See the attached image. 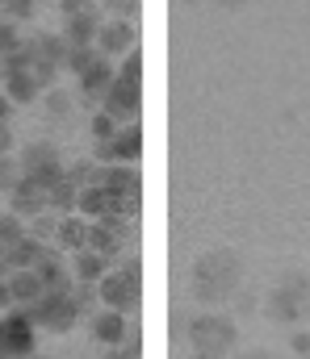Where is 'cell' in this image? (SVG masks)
<instances>
[{"instance_id":"1","label":"cell","mask_w":310,"mask_h":359,"mask_svg":"<svg viewBox=\"0 0 310 359\" xmlns=\"http://www.w3.org/2000/svg\"><path fill=\"white\" fill-rule=\"evenodd\" d=\"M235 284H239V259H235L226 247H214V251H206V255L193 259L189 288H193L198 301L218 305V301H226V297L235 292Z\"/></svg>"},{"instance_id":"2","label":"cell","mask_w":310,"mask_h":359,"mask_svg":"<svg viewBox=\"0 0 310 359\" xmlns=\"http://www.w3.org/2000/svg\"><path fill=\"white\" fill-rule=\"evenodd\" d=\"M138 109H143V50H130L122 59L117 80L105 92L101 113H109L117 126H130V121H138Z\"/></svg>"},{"instance_id":"3","label":"cell","mask_w":310,"mask_h":359,"mask_svg":"<svg viewBox=\"0 0 310 359\" xmlns=\"http://www.w3.org/2000/svg\"><path fill=\"white\" fill-rule=\"evenodd\" d=\"M138 292H143V264L130 255V259H117L113 271L97 284V297H101V309L113 313H130L138 305Z\"/></svg>"},{"instance_id":"4","label":"cell","mask_w":310,"mask_h":359,"mask_svg":"<svg viewBox=\"0 0 310 359\" xmlns=\"http://www.w3.org/2000/svg\"><path fill=\"white\" fill-rule=\"evenodd\" d=\"M239 343V330L226 313H198L189 322V347L193 355H209V359H222L231 355V347Z\"/></svg>"},{"instance_id":"5","label":"cell","mask_w":310,"mask_h":359,"mask_svg":"<svg viewBox=\"0 0 310 359\" xmlns=\"http://www.w3.org/2000/svg\"><path fill=\"white\" fill-rule=\"evenodd\" d=\"M269 313L277 322H285V326H294V322L306 318L310 313V276L306 271H285L277 280V288L269 297Z\"/></svg>"},{"instance_id":"6","label":"cell","mask_w":310,"mask_h":359,"mask_svg":"<svg viewBox=\"0 0 310 359\" xmlns=\"http://www.w3.org/2000/svg\"><path fill=\"white\" fill-rule=\"evenodd\" d=\"M17 168H21V180H34V184H42V188H51L55 180L67 176V163H63L59 147H51V142H30V147H21Z\"/></svg>"},{"instance_id":"7","label":"cell","mask_w":310,"mask_h":359,"mask_svg":"<svg viewBox=\"0 0 310 359\" xmlns=\"http://www.w3.org/2000/svg\"><path fill=\"white\" fill-rule=\"evenodd\" d=\"M38 330H51V334H67L76 322H80V305L72 301V292H46L34 309H21Z\"/></svg>"},{"instance_id":"8","label":"cell","mask_w":310,"mask_h":359,"mask_svg":"<svg viewBox=\"0 0 310 359\" xmlns=\"http://www.w3.org/2000/svg\"><path fill=\"white\" fill-rule=\"evenodd\" d=\"M38 355V326L17 309L0 313V359H34Z\"/></svg>"},{"instance_id":"9","label":"cell","mask_w":310,"mask_h":359,"mask_svg":"<svg viewBox=\"0 0 310 359\" xmlns=\"http://www.w3.org/2000/svg\"><path fill=\"white\" fill-rule=\"evenodd\" d=\"M138 155H143V126L138 121H130V126H122L109 142H93V163L97 168H113V163H138Z\"/></svg>"},{"instance_id":"10","label":"cell","mask_w":310,"mask_h":359,"mask_svg":"<svg viewBox=\"0 0 310 359\" xmlns=\"http://www.w3.org/2000/svg\"><path fill=\"white\" fill-rule=\"evenodd\" d=\"M113 80H117L113 59H105L101 50H97V59H93V63L76 76V96H80L89 109H93V104L101 109V100H105V92H109V84H113Z\"/></svg>"},{"instance_id":"11","label":"cell","mask_w":310,"mask_h":359,"mask_svg":"<svg viewBox=\"0 0 310 359\" xmlns=\"http://www.w3.org/2000/svg\"><path fill=\"white\" fill-rule=\"evenodd\" d=\"M97 50L105 59H126L130 50H138V25L126 17H105L101 34H97Z\"/></svg>"},{"instance_id":"12","label":"cell","mask_w":310,"mask_h":359,"mask_svg":"<svg viewBox=\"0 0 310 359\" xmlns=\"http://www.w3.org/2000/svg\"><path fill=\"white\" fill-rule=\"evenodd\" d=\"M38 280L46 292H72L76 288V276H72V259L59 251V247H46V255L38 259Z\"/></svg>"},{"instance_id":"13","label":"cell","mask_w":310,"mask_h":359,"mask_svg":"<svg viewBox=\"0 0 310 359\" xmlns=\"http://www.w3.org/2000/svg\"><path fill=\"white\" fill-rule=\"evenodd\" d=\"M89 330H93V339L101 343L105 351H113V347H122V343L130 339L126 313H113V309H97V313L89 318Z\"/></svg>"},{"instance_id":"14","label":"cell","mask_w":310,"mask_h":359,"mask_svg":"<svg viewBox=\"0 0 310 359\" xmlns=\"http://www.w3.org/2000/svg\"><path fill=\"white\" fill-rule=\"evenodd\" d=\"M8 205H13V213L21 222H34V217L46 213V188L34 184V180H17V188L8 192Z\"/></svg>"},{"instance_id":"15","label":"cell","mask_w":310,"mask_h":359,"mask_svg":"<svg viewBox=\"0 0 310 359\" xmlns=\"http://www.w3.org/2000/svg\"><path fill=\"white\" fill-rule=\"evenodd\" d=\"M42 80L34 76V67H21V72H4L0 76V92L13 100V104H34L38 96H42Z\"/></svg>"},{"instance_id":"16","label":"cell","mask_w":310,"mask_h":359,"mask_svg":"<svg viewBox=\"0 0 310 359\" xmlns=\"http://www.w3.org/2000/svg\"><path fill=\"white\" fill-rule=\"evenodd\" d=\"M4 284H8V301H13L17 309H34V305L46 297V288H42L38 271H8V276H4Z\"/></svg>"},{"instance_id":"17","label":"cell","mask_w":310,"mask_h":359,"mask_svg":"<svg viewBox=\"0 0 310 359\" xmlns=\"http://www.w3.org/2000/svg\"><path fill=\"white\" fill-rule=\"evenodd\" d=\"M101 8H93V13H76V17H67L63 21V38H67V46H97V34H101Z\"/></svg>"},{"instance_id":"18","label":"cell","mask_w":310,"mask_h":359,"mask_svg":"<svg viewBox=\"0 0 310 359\" xmlns=\"http://www.w3.org/2000/svg\"><path fill=\"white\" fill-rule=\"evenodd\" d=\"M55 247H59V251H67V255L84 251V247H89V222H84L80 213H67V217H59V230H55Z\"/></svg>"},{"instance_id":"19","label":"cell","mask_w":310,"mask_h":359,"mask_svg":"<svg viewBox=\"0 0 310 359\" xmlns=\"http://www.w3.org/2000/svg\"><path fill=\"white\" fill-rule=\"evenodd\" d=\"M109 271H113V264H109L105 255H97V251H89V247L72 255V276H76V284H101Z\"/></svg>"},{"instance_id":"20","label":"cell","mask_w":310,"mask_h":359,"mask_svg":"<svg viewBox=\"0 0 310 359\" xmlns=\"http://www.w3.org/2000/svg\"><path fill=\"white\" fill-rule=\"evenodd\" d=\"M42 255H46V247H42L38 238H30V234H25L21 243H13V247H8V271H34Z\"/></svg>"},{"instance_id":"21","label":"cell","mask_w":310,"mask_h":359,"mask_svg":"<svg viewBox=\"0 0 310 359\" xmlns=\"http://www.w3.org/2000/svg\"><path fill=\"white\" fill-rule=\"evenodd\" d=\"M55 230H59V217H55V213H42V217H34V222L25 226V234L38 238L42 247H55Z\"/></svg>"},{"instance_id":"22","label":"cell","mask_w":310,"mask_h":359,"mask_svg":"<svg viewBox=\"0 0 310 359\" xmlns=\"http://www.w3.org/2000/svg\"><path fill=\"white\" fill-rule=\"evenodd\" d=\"M21 46H25V38H21V25H17V21H8V17H0V59L17 55Z\"/></svg>"},{"instance_id":"23","label":"cell","mask_w":310,"mask_h":359,"mask_svg":"<svg viewBox=\"0 0 310 359\" xmlns=\"http://www.w3.org/2000/svg\"><path fill=\"white\" fill-rule=\"evenodd\" d=\"M25 238V222L17 213H0V247H13Z\"/></svg>"},{"instance_id":"24","label":"cell","mask_w":310,"mask_h":359,"mask_svg":"<svg viewBox=\"0 0 310 359\" xmlns=\"http://www.w3.org/2000/svg\"><path fill=\"white\" fill-rule=\"evenodd\" d=\"M34 8H38V0H0V17H8V21H30L34 17Z\"/></svg>"},{"instance_id":"25","label":"cell","mask_w":310,"mask_h":359,"mask_svg":"<svg viewBox=\"0 0 310 359\" xmlns=\"http://www.w3.org/2000/svg\"><path fill=\"white\" fill-rule=\"evenodd\" d=\"M117 130H122V126H117L109 113H101V109H97V113H93V121H89V134H93V142H109Z\"/></svg>"},{"instance_id":"26","label":"cell","mask_w":310,"mask_h":359,"mask_svg":"<svg viewBox=\"0 0 310 359\" xmlns=\"http://www.w3.org/2000/svg\"><path fill=\"white\" fill-rule=\"evenodd\" d=\"M21 180V168H17V155H0V192H13Z\"/></svg>"},{"instance_id":"27","label":"cell","mask_w":310,"mask_h":359,"mask_svg":"<svg viewBox=\"0 0 310 359\" xmlns=\"http://www.w3.org/2000/svg\"><path fill=\"white\" fill-rule=\"evenodd\" d=\"M67 109H72V92H63V88L46 92V113L51 117H67Z\"/></svg>"},{"instance_id":"28","label":"cell","mask_w":310,"mask_h":359,"mask_svg":"<svg viewBox=\"0 0 310 359\" xmlns=\"http://www.w3.org/2000/svg\"><path fill=\"white\" fill-rule=\"evenodd\" d=\"M97 4H101V13L126 17V21H134V13H138V0H97Z\"/></svg>"},{"instance_id":"29","label":"cell","mask_w":310,"mask_h":359,"mask_svg":"<svg viewBox=\"0 0 310 359\" xmlns=\"http://www.w3.org/2000/svg\"><path fill=\"white\" fill-rule=\"evenodd\" d=\"M72 301L80 305V313H84V309H93V305L101 301V297H97V284H76V288H72Z\"/></svg>"},{"instance_id":"30","label":"cell","mask_w":310,"mask_h":359,"mask_svg":"<svg viewBox=\"0 0 310 359\" xmlns=\"http://www.w3.org/2000/svg\"><path fill=\"white\" fill-rule=\"evenodd\" d=\"M59 8H63V17H76V13H93L101 4L97 0H59Z\"/></svg>"},{"instance_id":"31","label":"cell","mask_w":310,"mask_h":359,"mask_svg":"<svg viewBox=\"0 0 310 359\" xmlns=\"http://www.w3.org/2000/svg\"><path fill=\"white\" fill-rule=\"evenodd\" d=\"M290 351H294V355H302V359H310V334H306V330H298V334L290 339Z\"/></svg>"},{"instance_id":"32","label":"cell","mask_w":310,"mask_h":359,"mask_svg":"<svg viewBox=\"0 0 310 359\" xmlns=\"http://www.w3.org/2000/svg\"><path fill=\"white\" fill-rule=\"evenodd\" d=\"M13 147H17V134H13V121H8V126H0V155H13Z\"/></svg>"},{"instance_id":"33","label":"cell","mask_w":310,"mask_h":359,"mask_svg":"<svg viewBox=\"0 0 310 359\" xmlns=\"http://www.w3.org/2000/svg\"><path fill=\"white\" fill-rule=\"evenodd\" d=\"M13 109H17V104H13V100L0 92V126H8V121H13Z\"/></svg>"},{"instance_id":"34","label":"cell","mask_w":310,"mask_h":359,"mask_svg":"<svg viewBox=\"0 0 310 359\" xmlns=\"http://www.w3.org/2000/svg\"><path fill=\"white\" fill-rule=\"evenodd\" d=\"M8 305H13V301H8V284H4V276H0V313H4Z\"/></svg>"},{"instance_id":"35","label":"cell","mask_w":310,"mask_h":359,"mask_svg":"<svg viewBox=\"0 0 310 359\" xmlns=\"http://www.w3.org/2000/svg\"><path fill=\"white\" fill-rule=\"evenodd\" d=\"M239 359H277V355H264V351H247V355H239Z\"/></svg>"},{"instance_id":"36","label":"cell","mask_w":310,"mask_h":359,"mask_svg":"<svg viewBox=\"0 0 310 359\" xmlns=\"http://www.w3.org/2000/svg\"><path fill=\"white\" fill-rule=\"evenodd\" d=\"M189 359H209V355H193V351H189Z\"/></svg>"},{"instance_id":"37","label":"cell","mask_w":310,"mask_h":359,"mask_svg":"<svg viewBox=\"0 0 310 359\" xmlns=\"http://www.w3.org/2000/svg\"><path fill=\"white\" fill-rule=\"evenodd\" d=\"M34 359H51V355H34Z\"/></svg>"}]
</instances>
